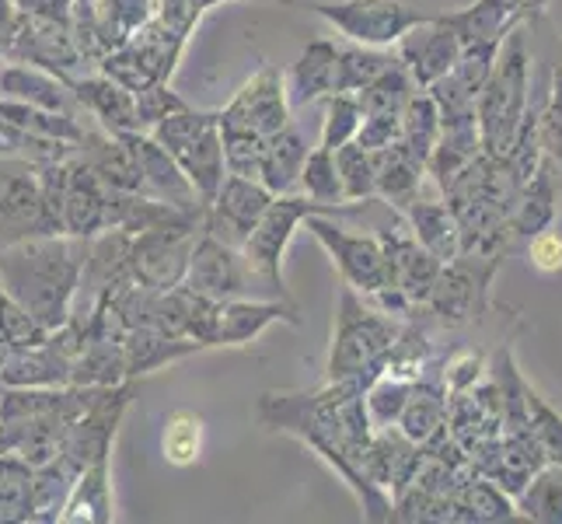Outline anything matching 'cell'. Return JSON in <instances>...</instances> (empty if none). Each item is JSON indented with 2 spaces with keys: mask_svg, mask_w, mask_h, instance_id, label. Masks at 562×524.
I'll use <instances>...</instances> for the list:
<instances>
[{
  "mask_svg": "<svg viewBox=\"0 0 562 524\" xmlns=\"http://www.w3.org/2000/svg\"><path fill=\"white\" fill-rule=\"evenodd\" d=\"M81 256L60 238H22L0 248V277L8 283V294L35 325H60L67 319Z\"/></svg>",
  "mask_w": 562,
  "mask_h": 524,
  "instance_id": "1",
  "label": "cell"
},
{
  "mask_svg": "<svg viewBox=\"0 0 562 524\" xmlns=\"http://www.w3.org/2000/svg\"><path fill=\"white\" fill-rule=\"evenodd\" d=\"M154 141L176 158L186 179L196 186L203 207H210L224 182V137L217 115H192L179 109L154 123Z\"/></svg>",
  "mask_w": 562,
  "mask_h": 524,
  "instance_id": "2",
  "label": "cell"
},
{
  "mask_svg": "<svg viewBox=\"0 0 562 524\" xmlns=\"http://www.w3.org/2000/svg\"><path fill=\"white\" fill-rule=\"evenodd\" d=\"M525 105H528V64H525V43H520V35H514L507 60L486 77V94H482V109H479L482 137H486V147L496 158L503 150H510V144L517 141Z\"/></svg>",
  "mask_w": 562,
  "mask_h": 524,
  "instance_id": "3",
  "label": "cell"
},
{
  "mask_svg": "<svg viewBox=\"0 0 562 524\" xmlns=\"http://www.w3.org/2000/svg\"><path fill=\"white\" fill-rule=\"evenodd\" d=\"M322 210H357V207H336V203H318V200H294V197H283V200H269L266 213L259 218V224L251 227L245 248V259L248 266L256 269V277L269 280V287H277L283 294V280H280V263H283V248L290 245V235L294 227L312 218V213Z\"/></svg>",
  "mask_w": 562,
  "mask_h": 524,
  "instance_id": "4",
  "label": "cell"
},
{
  "mask_svg": "<svg viewBox=\"0 0 562 524\" xmlns=\"http://www.w3.org/2000/svg\"><path fill=\"white\" fill-rule=\"evenodd\" d=\"M312 11L363 46H387L402 38L405 29L430 22V14H416L402 0H339V4H312Z\"/></svg>",
  "mask_w": 562,
  "mask_h": 524,
  "instance_id": "5",
  "label": "cell"
},
{
  "mask_svg": "<svg viewBox=\"0 0 562 524\" xmlns=\"http://www.w3.org/2000/svg\"><path fill=\"white\" fill-rule=\"evenodd\" d=\"M286 112H290V99L283 91V77L280 70L266 67L235 94V102L217 120L227 130H248L259 133V137H273V133L286 126Z\"/></svg>",
  "mask_w": 562,
  "mask_h": 524,
  "instance_id": "6",
  "label": "cell"
},
{
  "mask_svg": "<svg viewBox=\"0 0 562 524\" xmlns=\"http://www.w3.org/2000/svg\"><path fill=\"white\" fill-rule=\"evenodd\" d=\"M273 192L266 186H259L256 179H241V175H227L221 182L217 197H213V213H210V235L238 248L248 242L251 227L259 224V218L266 213Z\"/></svg>",
  "mask_w": 562,
  "mask_h": 524,
  "instance_id": "7",
  "label": "cell"
},
{
  "mask_svg": "<svg viewBox=\"0 0 562 524\" xmlns=\"http://www.w3.org/2000/svg\"><path fill=\"white\" fill-rule=\"evenodd\" d=\"M189 256V227L140 231V238L130 242V274L144 287L168 290L186 277Z\"/></svg>",
  "mask_w": 562,
  "mask_h": 524,
  "instance_id": "8",
  "label": "cell"
},
{
  "mask_svg": "<svg viewBox=\"0 0 562 524\" xmlns=\"http://www.w3.org/2000/svg\"><path fill=\"white\" fill-rule=\"evenodd\" d=\"M248 274L256 269L248 266L245 252L238 256L235 248L217 242V238H203L196 245V252L189 256V294L206 298V301H227L235 294H245L248 290Z\"/></svg>",
  "mask_w": 562,
  "mask_h": 524,
  "instance_id": "9",
  "label": "cell"
},
{
  "mask_svg": "<svg viewBox=\"0 0 562 524\" xmlns=\"http://www.w3.org/2000/svg\"><path fill=\"white\" fill-rule=\"evenodd\" d=\"M395 328L374 319L371 312H360L353 294H342V315H339V339L333 349V360H328V375L346 378L357 375L363 364H371L381 349L392 343Z\"/></svg>",
  "mask_w": 562,
  "mask_h": 524,
  "instance_id": "10",
  "label": "cell"
},
{
  "mask_svg": "<svg viewBox=\"0 0 562 524\" xmlns=\"http://www.w3.org/2000/svg\"><path fill=\"white\" fill-rule=\"evenodd\" d=\"M43 224V189L25 165H0V248L14 245Z\"/></svg>",
  "mask_w": 562,
  "mask_h": 524,
  "instance_id": "11",
  "label": "cell"
},
{
  "mask_svg": "<svg viewBox=\"0 0 562 524\" xmlns=\"http://www.w3.org/2000/svg\"><path fill=\"white\" fill-rule=\"evenodd\" d=\"M307 227L315 231V238L328 245V252L336 256L342 277L350 280L360 290H378L392 287V269H387V256L384 248L371 238H353V235H342L339 227H328L325 221H307Z\"/></svg>",
  "mask_w": 562,
  "mask_h": 524,
  "instance_id": "12",
  "label": "cell"
},
{
  "mask_svg": "<svg viewBox=\"0 0 562 524\" xmlns=\"http://www.w3.org/2000/svg\"><path fill=\"white\" fill-rule=\"evenodd\" d=\"M133 158H137L140 168V189H154L158 197H165L171 207H179L182 213H192V203H196V186L186 179V171L176 165V158L158 144V141H137L126 137ZM200 207V203H196Z\"/></svg>",
  "mask_w": 562,
  "mask_h": 524,
  "instance_id": "13",
  "label": "cell"
},
{
  "mask_svg": "<svg viewBox=\"0 0 562 524\" xmlns=\"http://www.w3.org/2000/svg\"><path fill=\"white\" fill-rule=\"evenodd\" d=\"M402 56L409 60L416 81L430 85V81H437V77H443L458 64L461 43H458V35H454V29L448 22L430 18V32L419 35V25H416V32L402 43Z\"/></svg>",
  "mask_w": 562,
  "mask_h": 524,
  "instance_id": "14",
  "label": "cell"
},
{
  "mask_svg": "<svg viewBox=\"0 0 562 524\" xmlns=\"http://www.w3.org/2000/svg\"><path fill=\"white\" fill-rule=\"evenodd\" d=\"M109 192L88 165H74L64 197V235H91L105 224Z\"/></svg>",
  "mask_w": 562,
  "mask_h": 524,
  "instance_id": "15",
  "label": "cell"
},
{
  "mask_svg": "<svg viewBox=\"0 0 562 524\" xmlns=\"http://www.w3.org/2000/svg\"><path fill=\"white\" fill-rule=\"evenodd\" d=\"M307 158V147L301 141L297 130L283 126L273 137H266V150H262V171L259 179L269 192H286L301 179V168Z\"/></svg>",
  "mask_w": 562,
  "mask_h": 524,
  "instance_id": "16",
  "label": "cell"
},
{
  "mask_svg": "<svg viewBox=\"0 0 562 524\" xmlns=\"http://www.w3.org/2000/svg\"><path fill=\"white\" fill-rule=\"evenodd\" d=\"M336 77V46L333 43H312L304 49V56L290 70V105H307L318 94L333 91Z\"/></svg>",
  "mask_w": 562,
  "mask_h": 524,
  "instance_id": "17",
  "label": "cell"
},
{
  "mask_svg": "<svg viewBox=\"0 0 562 524\" xmlns=\"http://www.w3.org/2000/svg\"><path fill=\"white\" fill-rule=\"evenodd\" d=\"M77 99H81L99 120L115 130V133H130L137 130V102L130 99V91L115 81H81L77 85Z\"/></svg>",
  "mask_w": 562,
  "mask_h": 524,
  "instance_id": "18",
  "label": "cell"
},
{
  "mask_svg": "<svg viewBox=\"0 0 562 524\" xmlns=\"http://www.w3.org/2000/svg\"><path fill=\"white\" fill-rule=\"evenodd\" d=\"M437 130H440V112H437V102L434 99H413L405 102V123H402V133H405V150L413 154L419 165H426L434 158V147H437Z\"/></svg>",
  "mask_w": 562,
  "mask_h": 524,
  "instance_id": "19",
  "label": "cell"
},
{
  "mask_svg": "<svg viewBox=\"0 0 562 524\" xmlns=\"http://www.w3.org/2000/svg\"><path fill=\"white\" fill-rule=\"evenodd\" d=\"M409 218H413V227H416V238L430 248L437 259H451L454 256V218L448 210L413 200Z\"/></svg>",
  "mask_w": 562,
  "mask_h": 524,
  "instance_id": "20",
  "label": "cell"
},
{
  "mask_svg": "<svg viewBox=\"0 0 562 524\" xmlns=\"http://www.w3.org/2000/svg\"><path fill=\"white\" fill-rule=\"evenodd\" d=\"M0 120H8L11 126L32 130L38 137L85 141V133L74 126V120H67V115H53V112H35L29 102H0Z\"/></svg>",
  "mask_w": 562,
  "mask_h": 524,
  "instance_id": "21",
  "label": "cell"
},
{
  "mask_svg": "<svg viewBox=\"0 0 562 524\" xmlns=\"http://www.w3.org/2000/svg\"><path fill=\"white\" fill-rule=\"evenodd\" d=\"M203 448V420L189 410L171 413L165 423V458L171 465H192Z\"/></svg>",
  "mask_w": 562,
  "mask_h": 524,
  "instance_id": "22",
  "label": "cell"
},
{
  "mask_svg": "<svg viewBox=\"0 0 562 524\" xmlns=\"http://www.w3.org/2000/svg\"><path fill=\"white\" fill-rule=\"evenodd\" d=\"M336 171H339V182H342V197H350V200H367L378 189L371 150L360 147V144L336 147Z\"/></svg>",
  "mask_w": 562,
  "mask_h": 524,
  "instance_id": "23",
  "label": "cell"
},
{
  "mask_svg": "<svg viewBox=\"0 0 562 524\" xmlns=\"http://www.w3.org/2000/svg\"><path fill=\"white\" fill-rule=\"evenodd\" d=\"M409 85H405V74L398 67H387L384 74H378L371 85L360 91V112L367 115H398V109L409 99Z\"/></svg>",
  "mask_w": 562,
  "mask_h": 524,
  "instance_id": "24",
  "label": "cell"
},
{
  "mask_svg": "<svg viewBox=\"0 0 562 524\" xmlns=\"http://www.w3.org/2000/svg\"><path fill=\"white\" fill-rule=\"evenodd\" d=\"M430 298H434L437 312L448 319L451 325L454 322H464V315L472 312V298H475L472 277H464L461 269H451V274H443V277L434 280Z\"/></svg>",
  "mask_w": 562,
  "mask_h": 524,
  "instance_id": "25",
  "label": "cell"
},
{
  "mask_svg": "<svg viewBox=\"0 0 562 524\" xmlns=\"http://www.w3.org/2000/svg\"><path fill=\"white\" fill-rule=\"evenodd\" d=\"M392 67V60H384V56H374V53H336V77H333V88L336 91H353V88H367L374 81L378 74H384Z\"/></svg>",
  "mask_w": 562,
  "mask_h": 524,
  "instance_id": "26",
  "label": "cell"
},
{
  "mask_svg": "<svg viewBox=\"0 0 562 524\" xmlns=\"http://www.w3.org/2000/svg\"><path fill=\"white\" fill-rule=\"evenodd\" d=\"M301 182L307 189V197L318 200V203L342 197V182H339V171H336V150L318 147L315 154H307L304 168H301Z\"/></svg>",
  "mask_w": 562,
  "mask_h": 524,
  "instance_id": "27",
  "label": "cell"
},
{
  "mask_svg": "<svg viewBox=\"0 0 562 524\" xmlns=\"http://www.w3.org/2000/svg\"><path fill=\"white\" fill-rule=\"evenodd\" d=\"M0 85H4L8 94H14L18 102H38L46 109H60L64 99H60V88H56L53 81H46V77L38 74H29V70H0Z\"/></svg>",
  "mask_w": 562,
  "mask_h": 524,
  "instance_id": "28",
  "label": "cell"
},
{
  "mask_svg": "<svg viewBox=\"0 0 562 524\" xmlns=\"http://www.w3.org/2000/svg\"><path fill=\"white\" fill-rule=\"evenodd\" d=\"M360 130V105L353 99H346L339 91L333 102H328V120H325V130H322V147L325 150H336L342 147L346 141L353 137Z\"/></svg>",
  "mask_w": 562,
  "mask_h": 524,
  "instance_id": "29",
  "label": "cell"
},
{
  "mask_svg": "<svg viewBox=\"0 0 562 524\" xmlns=\"http://www.w3.org/2000/svg\"><path fill=\"white\" fill-rule=\"evenodd\" d=\"M32 479L18 461H0V517H22L29 511Z\"/></svg>",
  "mask_w": 562,
  "mask_h": 524,
  "instance_id": "30",
  "label": "cell"
},
{
  "mask_svg": "<svg viewBox=\"0 0 562 524\" xmlns=\"http://www.w3.org/2000/svg\"><path fill=\"white\" fill-rule=\"evenodd\" d=\"M525 399H528V410L535 413V423H531V437H535V444H541V451H546L552 461L562 465V420L531 392V388L525 392Z\"/></svg>",
  "mask_w": 562,
  "mask_h": 524,
  "instance_id": "31",
  "label": "cell"
},
{
  "mask_svg": "<svg viewBox=\"0 0 562 524\" xmlns=\"http://www.w3.org/2000/svg\"><path fill=\"white\" fill-rule=\"evenodd\" d=\"M0 339L18 343V346H35L38 343V328L35 322L22 312V304H14V298L0 294Z\"/></svg>",
  "mask_w": 562,
  "mask_h": 524,
  "instance_id": "32",
  "label": "cell"
},
{
  "mask_svg": "<svg viewBox=\"0 0 562 524\" xmlns=\"http://www.w3.org/2000/svg\"><path fill=\"white\" fill-rule=\"evenodd\" d=\"M525 511L531 517H546V521H562V479H538L535 490L525 497Z\"/></svg>",
  "mask_w": 562,
  "mask_h": 524,
  "instance_id": "33",
  "label": "cell"
},
{
  "mask_svg": "<svg viewBox=\"0 0 562 524\" xmlns=\"http://www.w3.org/2000/svg\"><path fill=\"white\" fill-rule=\"evenodd\" d=\"M179 109H186V102H179L176 94H168L165 88H140L137 91V120H140V126L144 123H161L165 115L179 112Z\"/></svg>",
  "mask_w": 562,
  "mask_h": 524,
  "instance_id": "34",
  "label": "cell"
},
{
  "mask_svg": "<svg viewBox=\"0 0 562 524\" xmlns=\"http://www.w3.org/2000/svg\"><path fill=\"white\" fill-rule=\"evenodd\" d=\"M528 259L535 269H541V274H559L562 269V235L559 231H538L531 238Z\"/></svg>",
  "mask_w": 562,
  "mask_h": 524,
  "instance_id": "35",
  "label": "cell"
},
{
  "mask_svg": "<svg viewBox=\"0 0 562 524\" xmlns=\"http://www.w3.org/2000/svg\"><path fill=\"white\" fill-rule=\"evenodd\" d=\"M11 22V11H8V0H0V25Z\"/></svg>",
  "mask_w": 562,
  "mask_h": 524,
  "instance_id": "36",
  "label": "cell"
},
{
  "mask_svg": "<svg viewBox=\"0 0 562 524\" xmlns=\"http://www.w3.org/2000/svg\"><path fill=\"white\" fill-rule=\"evenodd\" d=\"M8 147H11V137H8L4 130H0V150H8Z\"/></svg>",
  "mask_w": 562,
  "mask_h": 524,
  "instance_id": "37",
  "label": "cell"
},
{
  "mask_svg": "<svg viewBox=\"0 0 562 524\" xmlns=\"http://www.w3.org/2000/svg\"><path fill=\"white\" fill-rule=\"evenodd\" d=\"M541 8H546V0H535V11H541Z\"/></svg>",
  "mask_w": 562,
  "mask_h": 524,
  "instance_id": "38",
  "label": "cell"
}]
</instances>
